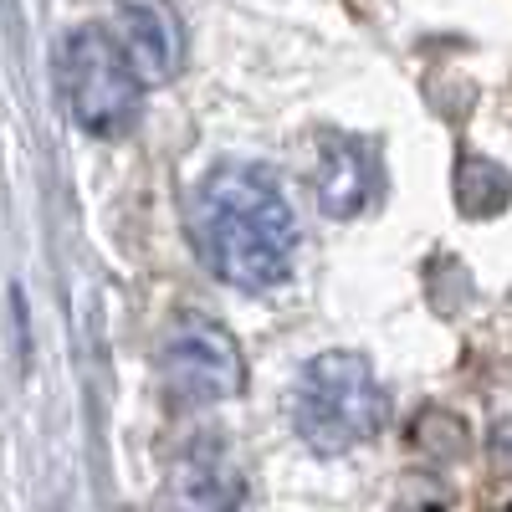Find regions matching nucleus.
<instances>
[{
    "mask_svg": "<svg viewBox=\"0 0 512 512\" xmlns=\"http://www.w3.org/2000/svg\"><path fill=\"white\" fill-rule=\"evenodd\" d=\"M507 200H512V175H507L502 164H492V159H482V154H466V159L456 164V205H461L472 221L497 216Z\"/></svg>",
    "mask_w": 512,
    "mask_h": 512,
    "instance_id": "obj_8",
    "label": "nucleus"
},
{
    "mask_svg": "<svg viewBox=\"0 0 512 512\" xmlns=\"http://www.w3.org/2000/svg\"><path fill=\"white\" fill-rule=\"evenodd\" d=\"M57 88L72 123L93 139H113L139 118V77L123 62L108 26H77L57 52Z\"/></svg>",
    "mask_w": 512,
    "mask_h": 512,
    "instance_id": "obj_3",
    "label": "nucleus"
},
{
    "mask_svg": "<svg viewBox=\"0 0 512 512\" xmlns=\"http://www.w3.org/2000/svg\"><path fill=\"white\" fill-rule=\"evenodd\" d=\"M492 466L512 477V420H502L497 431H492Z\"/></svg>",
    "mask_w": 512,
    "mask_h": 512,
    "instance_id": "obj_9",
    "label": "nucleus"
},
{
    "mask_svg": "<svg viewBox=\"0 0 512 512\" xmlns=\"http://www.w3.org/2000/svg\"><path fill=\"white\" fill-rule=\"evenodd\" d=\"M190 236L200 262L241 292H267L292 272L297 221L287 195L262 169H210L190 195Z\"/></svg>",
    "mask_w": 512,
    "mask_h": 512,
    "instance_id": "obj_1",
    "label": "nucleus"
},
{
    "mask_svg": "<svg viewBox=\"0 0 512 512\" xmlns=\"http://www.w3.org/2000/svg\"><path fill=\"white\" fill-rule=\"evenodd\" d=\"M384 415H390V400H384V384L364 354L328 349V354L308 359V369L297 374L292 425L323 456L364 446L384 425Z\"/></svg>",
    "mask_w": 512,
    "mask_h": 512,
    "instance_id": "obj_2",
    "label": "nucleus"
},
{
    "mask_svg": "<svg viewBox=\"0 0 512 512\" xmlns=\"http://www.w3.org/2000/svg\"><path fill=\"white\" fill-rule=\"evenodd\" d=\"M159 379L175 405H210V400H236L246 390V359L236 338L200 313H185L164 333L159 349Z\"/></svg>",
    "mask_w": 512,
    "mask_h": 512,
    "instance_id": "obj_4",
    "label": "nucleus"
},
{
    "mask_svg": "<svg viewBox=\"0 0 512 512\" xmlns=\"http://www.w3.org/2000/svg\"><path fill=\"white\" fill-rule=\"evenodd\" d=\"M379 195V154L364 139L333 134L323 139V159H318V205L323 216L349 221Z\"/></svg>",
    "mask_w": 512,
    "mask_h": 512,
    "instance_id": "obj_7",
    "label": "nucleus"
},
{
    "mask_svg": "<svg viewBox=\"0 0 512 512\" xmlns=\"http://www.w3.org/2000/svg\"><path fill=\"white\" fill-rule=\"evenodd\" d=\"M113 21H118V52L134 67L139 88L169 82L185 67V21L169 0H113Z\"/></svg>",
    "mask_w": 512,
    "mask_h": 512,
    "instance_id": "obj_5",
    "label": "nucleus"
},
{
    "mask_svg": "<svg viewBox=\"0 0 512 512\" xmlns=\"http://www.w3.org/2000/svg\"><path fill=\"white\" fill-rule=\"evenodd\" d=\"M241 502H246V477L221 441H195L169 466L164 482L169 512H241Z\"/></svg>",
    "mask_w": 512,
    "mask_h": 512,
    "instance_id": "obj_6",
    "label": "nucleus"
}]
</instances>
